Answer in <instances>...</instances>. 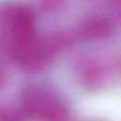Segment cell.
Here are the masks:
<instances>
[{
	"label": "cell",
	"instance_id": "obj_2",
	"mask_svg": "<svg viewBox=\"0 0 121 121\" xmlns=\"http://www.w3.org/2000/svg\"><path fill=\"white\" fill-rule=\"evenodd\" d=\"M23 105L29 113L48 121H63L66 109L52 93L41 88H29L23 95Z\"/></svg>",
	"mask_w": 121,
	"mask_h": 121
},
{
	"label": "cell",
	"instance_id": "obj_3",
	"mask_svg": "<svg viewBox=\"0 0 121 121\" xmlns=\"http://www.w3.org/2000/svg\"><path fill=\"white\" fill-rule=\"evenodd\" d=\"M79 33L87 40H102L112 33V22L105 17H91L82 23L79 27Z\"/></svg>",
	"mask_w": 121,
	"mask_h": 121
},
{
	"label": "cell",
	"instance_id": "obj_5",
	"mask_svg": "<svg viewBox=\"0 0 121 121\" xmlns=\"http://www.w3.org/2000/svg\"><path fill=\"white\" fill-rule=\"evenodd\" d=\"M5 78H6V75H5V71L4 69L0 66V84L5 80Z\"/></svg>",
	"mask_w": 121,
	"mask_h": 121
},
{
	"label": "cell",
	"instance_id": "obj_4",
	"mask_svg": "<svg viewBox=\"0 0 121 121\" xmlns=\"http://www.w3.org/2000/svg\"><path fill=\"white\" fill-rule=\"evenodd\" d=\"M65 0H41V6L45 11H56L60 9Z\"/></svg>",
	"mask_w": 121,
	"mask_h": 121
},
{
	"label": "cell",
	"instance_id": "obj_1",
	"mask_svg": "<svg viewBox=\"0 0 121 121\" xmlns=\"http://www.w3.org/2000/svg\"><path fill=\"white\" fill-rule=\"evenodd\" d=\"M67 43L66 37L54 35L50 38L38 39L36 36L22 43L9 47L14 61L26 71H37L51 62L57 51Z\"/></svg>",
	"mask_w": 121,
	"mask_h": 121
}]
</instances>
